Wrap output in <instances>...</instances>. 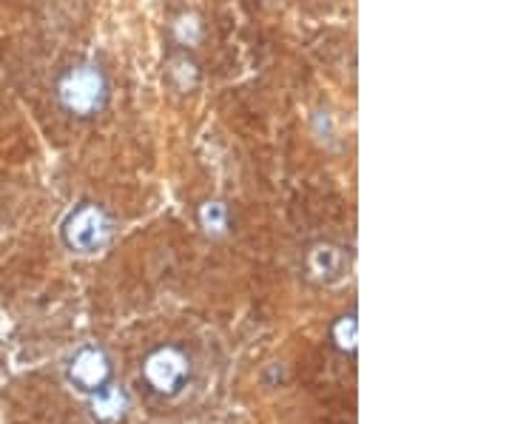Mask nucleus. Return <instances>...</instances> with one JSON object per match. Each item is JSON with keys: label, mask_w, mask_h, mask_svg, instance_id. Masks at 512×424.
I'll return each instance as SVG.
<instances>
[{"label": "nucleus", "mask_w": 512, "mask_h": 424, "mask_svg": "<svg viewBox=\"0 0 512 424\" xmlns=\"http://www.w3.org/2000/svg\"><path fill=\"white\" fill-rule=\"evenodd\" d=\"M63 242L74 254H97L100 248H106L114 234V220L100 203H83L74 208L66 217L63 228Z\"/></svg>", "instance_id": "obj_2"}, {"label": "nucleus", "mask_w": 512, "mask_h": 424, "mask_svg": "<svg viewBox=\"0 0 512 424\" xmlns=\"http://www.w3.org/2000/svg\"><path fill=\"white\" fill-rule=\"evenodd\" d=\"M143 382L154 396L174 399L191 379V359L180 345H160L143 359Z\"/></svg>", "instance_id": "obj_3"}, {"label": "nucleus", "mask_w": 512, "mask_h": 424, "mask_svg": "<svg viewBox=\"0 0 512 424\" xmlns=\"http://www.w3.org/2000/svg\"><path fill=\"white\" fill-rule=\"evenodd\" d=\"M57 100L77 120H89L106 109L109 103V80L100 66L77 63L60 74L57 80Z\"/></svg>", "instance_id": "obj_1"}, {"label": "nucleus", "mask_w": 512, "mask_h": 424, "mask_svg": "<svg viewBox=\"0 0 512 424\" xmlns=\"http://www.w3.org/2000/svg\"><path fill=\"white\" fill-rule=\"evenodd\" d=\"M330 342H333V348L339 353L356 356V351H359V322H356V311L342 314L330 325Z\"/></svg>", "instance_id": "obj_8"}, {"label": "nucleus", "mask_w": 512, "mask_h": 424, "mask_svg": "<svg viewBox=\"0 0 512 424\" xmlns=\"http://www.w3.org/2000/svg\"><path fill=\"white\" fill-rule=\"evenodd\" d=\"M165 80L174 86V92L191 94L200 86V63L188 55V49H174L165 60Z\"/></svg>", "instance_id": "obj_6"}, {"label": "nucleus", "mask_w": 512, "mask_h": 424, "mask_svg": "<svg viewBox=\"0 0 512 424\" xmlns=\"http://www.w3.org/2000/svg\"><path fill=\"white\" fill-rule=\"evenodd\" d=\"M66 376L74 388L83 390V393H97L106 385H111V376H114V365H111V356L100 345H83L80 351L74 353L69 359V368Z\"/></svg>", "instance_id": "obj_4"}, {"label": "nucleus", "mask_w": 512, "mask_h": 424, "mask_svg": "<svg viewBox=\"0 0 512 424\" xmlns=\"http://www.w3.org/2000/svg\"><path fill=\"white\" fill-rule=\"evenodd\" d=\"M197 220H200V228L211 237H225L228 234V225H231V214H228V205L220 203V200H208V203L200 205L197 211Z\"/></svg>", "instance_id": "obj_9"}, {"label": "nucleus", "mask_w": 512, "mask_h": 424, "mask_svg": "<svg viewBox=\"0 0 512 424\" xmlns=\"http://www.w3.org/2000/svg\"><path fill=\"white\" fill-rule=\"evenodd\" d=\"M171 32H174V37H177L180 49H188V46H197V43H200L202 23L194 12H183L180 18H174Z\"/></svg>", "instance_id": "obj_10"}, {"label": "nucleus", "mask_w": 512, "mask_h": 424, "mask_svg": "<svg viewBox=\"0 0 512 424\" xmlns=\"http://www.w3.org/2000/svg\"><path fill=\"white\" fill-rule=\"evenodd\" d=\"M350 259L345 254L342 245H333V242H316L308 257H305V271L313 282L319 285H333L348 274Z\"/></svg>", "instance_id": "obj_5"}, {"label": "nucleus", "mask_w": 512, "mask_h": 424, "mask_svg": "<svg viewBox=\"0 0 512 424\" xmlns=\"http://www.w3.org/2000/svg\"><path fill=\"white\" fill-rule=\"evenodd\" d=\"M128 407H131V399L120 385H106L103 390L92 393V416L97 422H120L128 413Z\"/></svg>", "instance_id": "obj_7"}]
</instances>
